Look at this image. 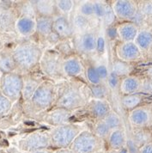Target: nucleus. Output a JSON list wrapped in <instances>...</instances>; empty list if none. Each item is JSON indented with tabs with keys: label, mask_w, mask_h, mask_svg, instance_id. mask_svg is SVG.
I'll list each match as a JSON object with an SVG mask.
<instances>
[{
	"label": "nucleus",
	"mask_w": 152,
	"mask_h": 153,
	"mask_svg": "<svg viewBox=\"0 0 152 153\" xmlns=\"http://www.w3.org/2000/svg\"><path fill=\"white\" fill-rule=\"evenodd\" d=\"M90 99L88 84L83 79H65L57 84V99L53 108L74 112L84 108Z\"/></svg>",
	"instance_id": "f257e3e1"
},
{
	"label": "nucleus",
	"mask_w": 152,
	"mask_h": 153,
	"mask_svg": "<svg viewBox=\"0 0 152 153\" xmlns=\"http://www.w3.org/2000/svg\"><path fill=\"white\" fill-rule=\"evenodd\" d=\"M57 99V83L51 79H45L31 98L24 102L26 114L34 119L50 110Z\"/></svg>",
	"instance_id": "f03ea898"
},
{
	"label": "nucleus",
	"mask_w": 152,
	"mask_h": 153,
	"mask_svg": "<svg viewBox=\"0 0 152 153\" xmlns=\"http://www.w3.org/2000/svg\"><path fill=\"white\" fill-rule=\"evenodd\" d=\"M44 49L37 42H26L20 44L13 53L16 66L28 74L39 70V65ZM40 71V70H39Z\"/></svg>",
	"instance_id": "7ed1b4c3"
},
{
	"label": "nucleus",
	"mask_w": 152,
	"mask_h": 153,
	"mask_svg": "<svg viewBox=\"0 0 152 153\" xmlns=\"http://www.w3.org/2000/svg\"><path fill=\"white\" fill-rule=\"evenodd\" d=\"M65 57L54 48H46L43 52L39 70L47 79L53 81H62L66 79L63 72V63Z\"/></svg>",
	"instance_id": "20e7f679"
},
{
	"label": "nucleus",
	"mask_w": 152,
	"mask_h": 153,
	"mask_svg": "<svg viewBox=\"0 0 152 153\" xmlns=\"http://www.w3.org/2000/svg\"><path fill=\"white\" fill-rule=\"evenodd\" d=\"M82 131L80 126L71 122L52 127L48 132L50 149L52 148L55 151L58 149L69 148L73 140Z\"/></svg>",
	"instance_id": "39448f33"
},
{
	"label": "nucleus",
	"mask_w": 152,
	"mask_h": 153,
	"mask_svg": "<svg viewBox=\"0 0 152 153\" xmlns=\"http://www.w3.org/2000/svg\"><path fill=\"white\" fill-rule=\"evenodd\" d=\"M104 143L105 141L96 137L90 130H83L69 148L75 153H96L103 151Z\"/></svg>",
	"instance_id": "423d86ee"
},
{
	"label": "nucleus",
	"mask_w": 152,
	"mask_h": 153,
	"mask_svg": "<svg viewBox=\"0 0 152 153\" xmlns=\"http://www.w3.org/2000/svg\"><path fill=\"white\" fill-rule=\"evenodd\" d=\"M97 36L94 29L73 35L71 42L76 54L80 57L96 53Z\"/></svg>",
	"instance_id": "0eeeda50"
},
{
	"label": "nucleus",
	"mask_w": 152,
	"mask_h": 153,
	"mask_svg": "<svg viewBox=\"0 0 152 153\" xmlns=\"http://www.w3.org/2000/svg\"><path fill=\"white\" fill-rule=\"evenodd\" d=\"M72 112L61 108H52L50 110L41 114L35 120L53 127L65 125L70 122Z\"/></svg>",
	"instance_id": "6e6552de"
},
{
	"label": "nucleus",
	"mask_w": 152,
	"mask_h": 153,
	"mask_svg": "<svg viewBox=\"0 0 152 153\" xmlns=\"http://www.w3.org/2000/svg\"><path fill=\"white\" fill-rule=\"evenodd\" d=\"M21 147L26 152L50 149L48 132H35L28 134L21 142Z\"/></svg>",
	"instance_id": "1a4fd4ad"
},
{
	"label": "nucleus",
	"mask_w": 152,
	"mask_h": 153,
	"mask_svg": "<svg viewBox=\"0 0 152 153\" xmlns=\"http://www.w3.org/2000/svg\"><path fill=\"white\" fill-rule=\"evenodd\" d=\"M63 72L66 79H82L81 76L84 75V65L82 59L77 54L65 58Z\"/></svg>",
	"instance_id": "9d476101"
},
{
	"label": "nucleus",
	"mask_w": 152,
	"mask_h": 153,
	"mask_svg": "<svg viewBox=\"0 0 152 153\" xmlns=\"http://www.w3.org/2000/svg\"><path fill=\"white\" fill-rule=\"evenodd\" d=\"M116 18L131 21L138 12V4L131 0H116L111 4Z\"/></svg>",
	"instance_id": "9b49d317"
},
{
	"label": "nucleus",
	"mask_w": 152,
	"mask_h": 153,
	"mask_svg": "<svg viewBox=\"0 0 152 153\" xmlns=\"http://www.w3.org/2000/svg\"><path fill=\"white\" fill-rule=\"evenodd\" d=\"M85 110L94 121L103 120L111 111V104L108 100H99L91 98L87 105Z\"/></svg>",
	"instance_id": "f8f14e48"
},
{
	"label": "nucleus",
	"mask_w": 152,
	"mask_h": 153,
	"mask_svg": "<svg viewBox=\"0 0 152 153\" xmlns=\"http://www.w3.org/2000/svg\"><path fill=\"white\" fill-rule=\"evenodd\" d=\"M53 32L60 38V40L71 39L73 35H75L71 25L70 15H56L53 17Z\"/></svg>",
	"instance_id": "ddd939ff"
},
{
	"label": "nucleus",
	"mask_w": 152,
	"mask_h": 153,
	"mask_svg": "<svg viewBox=\"0 0 152 153\" xmlns=\"http://www.w3.org/2000/svg\"><path fill=\"white\" fill-rule=\"evenodd\" d=\"M45 79L47 78L44 76V75L40 71L38 72L34 71V72L26 74L25 78H23V87L22 91V95L24 100V102L31 98L33 94L37 90V88Z\"/></svg>",
	"instance_id": "4468645a"
},
{
	"label": "nucleus",
	"mask_w": 152,
	"mask_h": 153,
	"mask_svg": "<svg viewBox=\"0 0 152 153\" xmlns=\"http://www.w3.org/2000/svg\"><path fill=\"white\" fill-rule=\"evenodd\" d=\"M115 53L117 59L127 63L137 60L142 55V52L134 42H120L116 47Z\"/></svg>",
	"instance_id": "2eb2a0df"
},
{
	"label": "nucleus",
	"mask_w": 152,
	"mask_h": 153,
	"mask_svg": "<svg viewBox=\"0 0 152 153\" xmlns=\"http://www.w3.org/2000/svg\"><path fill=\"white\" fill-rule=\"evenodd\" d=\"M152 112L146 106H139L129 113L128 120L133 127H146L151 121Z\"/></svg>",
	"instance_id": "dca6fc26"
},
{
	"label": "nucleus",
	"mask_w": 152,
	"mask_h": 153,
	"mask_svg": "<svg viewBox=\"0 0 152 153\" xmlns=\"http://www.w3.org/2000/svg\"><path fill=\"white\" fill-rule=\"evenodd\" d=\"M23 87V77L20 74H10L5 76L4 81V91L10 97H20Z\"/></svg>",
	"instance_id": "f3484780"
},
{
	"label": "nucleus",
	"mask_w": 152,
	"mask_h": 153,
	"mask_svg": "<svg viewBox=\"0 0 152 153\" xmlns=\"http://www.w3.org/2000/svg\"><path fill=\"white\" fill-rule=\"evenodd\" d=\"M53 17L36 16L35 18V34L40 41L44 42L49 35L53 32Z\"/></svg>",
	"instance_id": "a211bd4d"
},
{
	"label": "nucleus",
	"mask_w": 152,
	"mask_h": 153,
	"mask_svg": "<svg viewBox=\"0 0 152 153\" xmlns=\"http://www.w3.org/2000/svg\"><path fill=\"white\" fill-rule=\"evenodd\" d=\"M36 16L54 17L59 14L54 0H35L33 1Z\"/></svg>",
	"instance_id": "6ab92c4d"
},
{
	"label": "nucleus",
	"mask_w": 152,
	"mask_h": 153,
	"mask_svg": "<svg viewBox=\"0 0 152 153\" xmlns=\"http://www.w3.org/2000/svg\"><path fill=\"white\" fill-rule=\"evenodd\" d=\"M139 28L131 22H126L117 27L118 38L122 42H133L138 35Z\"/></svg>",
	"instance_id": "aec40b11"
},
{
	"label": "nucleus",
	"mask_w": 152,
	"mask_h": 153,
	"mask_svg": "<svg viewBox=\"0 0 152 153\" xmlns=\"http://www.w3.org/2000/svg\"><path fill=\"white\" fill-rule=\"evenodd\" d=\"M70 18L71 25H72L75 35L83 33V32H86L89 30H92L91 22L94 18L85 17L82 15L76 13L74 10L71 14L70 15Z\"/></svg>",
	"instance_id": "412c9836"
},
{
	"label": "nucleus",
	"mask_w": 152,
	"mask_h": 153,
	"mask_svg": "<svg viewBox=\"0 0 152 153\" xmlns=\"http://www.w3.org/2000/svg\"><path fill=\"white\" fill-rule=\"evenodd\" d=\"M141 79L135 76H127L121 78L119 91L124 95H131L139 93Z\"/></svg>",
	"instance_id": "4be33fe9"
},
{
	"label": "nucleus",
	"mask_w": 152,
	"mask_h": 153,
	"mask_svg": "<svg viewBox=\"0 0 152 153\" xmlns=\"http://www.w3.org/2000/svg\"><path fill=\"white\" fill-rule=\"evenodd\" d=\"M130 140L138 150L142 146L151 142L152 133L146 127H133Z\"/></svg>",
	"instance_id": "5701e85b"
},
{
	"label": "nucleus",
	"mask_w": 152,
	"mask_h": 153,
	"mask_svg": "<svg viewBox=\"0 0 152 153\" xmlns=\"http://www.w3.org/2000/svg\"><path fill=\"white\" fill-rule=\"evenodd\" d=\"M107 143L109 150H119L126 146L127 139L123 128L113 130L107 139Z\"/></svg>",
	"instance_id": "b1692460"
},
{
	"label": "nucleus",
	"mask_w": 152,
	"mask_h": 153,
	"mask_svg": "<svg viewBox=\"0 0 152 153\" xmlns=\"http://www.w3.org/2000/svg\"><path fill=\"white\" fill-rule=\"evenodd\" d=\"M19 33L24 36H31L35 34V18L20 16L16 22Z\"/></svg>",
	"instance_id": "393cba45"
},
{
	"label": "nucleus",
	"mask_w": 152,
	"mask_h": 153,
	"mask_svg": "<svg viewBox=\"0 0 152 153\" xmlns=\"http://www.w3.org/2000/svg\"><path fill=\"white\" fill-rule=\"evenodd\" d=\"M84 65V77L86 83L90 85H97V84L105 83L102 80L97 71L96 65L93 62H83Z\"/></svg>",
	"instance_id": "a878e982"
},
{
	"label": "nucleus",
	"mask_w": 152,
	"mask_h": 153,
	"mask_svg": "<svg viewBox=\"0 0 152 153\" xmlns=\"http://www.w3.org/2000/svg\"><path fill=\"white\" fill-rule=\"evenodd\" d=\"M133 42L141 52L149 51L152 46V31L149 29L139 30Z\"/></svg>",
	"instance_id": "bb28decb"
},
{
	"label": "nucleus",
	"mask_w": 152,
	"mask_h": 153,
	"mask_svg": "<svg viewBox=\"0 0 152 153\" xmlns=\"http://www.w3.org/2000/svg\"><path fill=\"white\" fill-rule=\"evenodd\" d=\"M111 72L115 74L120 78L130 76L131 71V66L130 63L125 62L119 59H115L111 65Z\"/></svg>",
	"instance_id": "cd10ccee"
},
{
	"label": "nucleus",
	"mask_w": 152,
	"mask_h": 153,
	"mask_svg": "<svg viewBox=\"0 0 152 153\" xmlns=\"http://www.w3.org/2000/svg\"><path fill=\"white\" fill-rule=\"evenodd\" d=\"M88 89L90 91V97L93 99L108 100V97L110 93V90L108 89L106 83H102L97 85L88 84Z\"/></svg>",
	"instance_id": "c85d7f7f"
},
{
	"label": "nucleus",
	"mask_w": 152,
	"mask_h": 153,
	"mask_svg": "<svg viewBox=\"0 0 152 153\" xmlns=\"http://www.w3.org/2000/svg\"><path fill=\"white\" fill-rule=\"evenodd\" d=\"M143 102V98L140 94H131V95H124L122 96L120 102L125 109L131 111L134 108L139 107Z\"/></svg>",
	"instance_id": "c756f323"
},
{
	"label": "nucleus",
	"mask_w": 152,
	"mask_h": 153,
	"mask_svg": "<svg viewBox=\"0 0 152 153\" xmlns=\"http://www.w3.org/2000/svg\"><path fill=\"white\" fill-rule=\"evenodd\" d=\"M74 11L88 18H94L93 1H76ZM95 19V18H94Z\"/></svg>",
	"instance_id": "7c9ffc66"
},
{
	"label": "nucleus",
	"mask_w": 152,
	"mask_h": 153,
	"mask_svg": "<svg viewBox=\"0 0 152 153\" xmlns=\"http://www.w3.org/2000/svg\"><path fill=\"white\" fill-rule=\"evenodd\" d=\"M90 131L93 132L96 137H98L99 139H101L103 141L107 140L108 137L110 134V132H112L110 128L104 122L103 120L94 121L93 126H92V129Z\"/></svg>",
	"instance_id": "2f4dec72"
},
{
	"label": "nucleus",
	"mask_w": 152,
	"mask_h": 153,
	"mask_svg": "<svg viewBox=\"0 0 152 153\" xmlns=\"http://www.w3.org/2000/svg\"><path fill=\"white\" fill-rule=\"evenodd\" d=\"M53 48H54L56 51H58L65 58L72 55V54H76L74 48H73V44H72V42H71V39L61 40Z\"/></svg>",
	"instance_id": "473e14b6"
},
{
	"label": "nucleus",
	"mask_w": 152,
	"mask_h": 153,
	"mask_svg": "<svg viewBox=\"0 0 152 153\" xmlns=\"http://www.w3.org/2000/svg\"><path fill=\"white\" fill-rule=\"evenodd\" d=\"M104 122L110 128L111 131L122 128V120L115 111H112L103 119Z\"/></svg>",
	"instance_id": "72a5a7b5"
},
{
	"label": "nucleus",
	"mask_w": 152,
	"mask_h": 153,
	"mask_svg": "<svg viewBox=\"0 0 152 153\" xmlns=\"http://www.w3.org/2000/svg\"><path fill=\"white\" fill-rule=\"evenodd\" d=\"M56 7L59 14L70 15L76 5V1L73 0H56Z\"/></svg>",
	"instance_id": "f704fd0d"
},
{
	"label": "nucleus",
	"mask_w": 152,
	"mask_h": 153,
	"mask_svg": "<svg viewBox=\"0 0 152 153\" xmlns=\"http://www.w3.org/2000/svg\"><path fill=\"white\" fill-rule=\"evenodd\" d=\"M15 15L10 10H4L0 13V28H13L15 21Z\"/></svg>",
	"instance_id": "c9c22d12"
},
{
	"label": "nucleus",
	"mask_w": 152,
	"mask_h": 153,
	"mask_svg": "<svg viewBox=\"0 0 152 153\" xmlns=\"http://www.w3.org/2000/svg\"><path fill=\"white\" fill-rule=\"evenodd\" d=\"M116 20V16L113 10V8L111 4L107 3L106 4V8H105V12H104L103 17L102 19V22L103 23L104 26H106L107 28L108 27H110L113 26V24L114 23V22Z\"/></svg>",
	"instance_id": "e433bc0d"
},
{
	"label": "nucleus",
	"mask_w": 152,
	"mask_h": 153,
	"mask_svg": "<svg viewBox=\"0 0 152 153\" xmlns=\"http://www.w3.org/2000/svg\"><path fill=\"white\" fill-rule=\"evenodd\" d=\"M107 2L104 1H93L94 4V18L102 21L103 17L104 12H105V8H106Z\"/></svg>",
	"instance_id": "4c0bfd02"
},
{
	"label": "nucleus",
	"mask_w": 152,
	"mask_h": 153,
	"mask_svg": "<svg viewBox=\"0 0 152 153\" xmlns=\"http://www.w3.org/2000/svg\"><path fill=\"white\" fill-rule=\"evenodd\" d=\"M120 80L121 78L116 76L115 74H113V72H109V75L108 76L107 80H106V84L108 85V89L110 91H117L119 88V84H120Z\"/></svg>",
	"instance_id": "58836bf2"
},
{
	"label": "nucleus",
	"mask_w": 152,
	"mask_h": 153,
	"mask_svg": "<svg viewBox=\"0 0 152 153\" xmlns=\"http://www.w3.org/2000/svg\"><path fill=\"white\" fill-rule=\"evenodd\" d=\"M138 10L145 17H152V1H145L138 4Z\"/></svg>",
	"instance_id": "ea45409f"
},
{
	"label": "nucleus",
	"mask_w": 152,
	"mask_h": 153,
	"mask_svg": "<svg viewBox=\"0 0 152 153\" xmlns=\"http://www.w3.org/2000/svg\"><path fill=\"white\" fill-rule=\"evenodd\" d=\"M139 92L144 94H152V79L146 77L145 79L141 80Z\"/></svg>",
	"instance_id": "a19ab883"
},
{
	"label": "nucleus",
	"mask_w": 152,
	"mask_h": 153,
	"mask_svg": "<svg viewBox=\"0 0 152 153\" xmlns=\"http://www.w3.org/2000/svg\"><path fill=\"white\" fill-rule=\"evenodd\" d=\"M96 68L97 71L99 73V76L102 78V80L103 82H106L108 76L109 75V72H110L108 66L105 65H102V64H100V65H96Z\"/></svg>",
	"instance_id": "79ce46f5"
},
{
	"label": "nucleus",
	"mask_w": 152,
	"mask_h": 153,
	"mask_svg": "<svg viewBox=\"0 0 152 153\" xmlns=\"http://www.w3.org/2000/svg\"><path fill=\"white\" fill-rule=\"evenodd\" d=\"M106 49V41L103 36L98 35L96 41V53L97 54H103Z\"/></svg>",
	"instance_id": "37998d69"
},
{
	"label": "nucleus",
	"mask_w": 152,
	"mask_h": 153,
	"mask_svg": "<svg viewBox=\"0 0 152 153\" xmlns=\"http://www.w3.org/2000/svg\"><path fill=\"white\" fill-rule=\"evenodd\" d=\"M106 37L109 40H114L118 38L117 27L113 25L106 28Z\"/></svg>",
	"instance_id": "c03bdc74"
},
{
	"label": "nucleus",
	"mask_w": 152,
	"mask_h": 153,
	"mask_svg": "<svg viewBox=\"0 0 152 153\" xmlns=\"http://www.w3.org/2000/svg\"><path fill=\"white\" fill-rule=\"evenodd\" d=\"M138 153H152V141L139 148Z\"/></svg>",
	"instance_id": "a18cd8bd"
},
{
	"label": "nucleus",
	"mask_w": 152,
	"mask_h": 153,
	"mask_svg": "<svg viewBox=\"0 0 152 153\" xmlns=\"http://www.w3.org/2000/svg\"><path fill=\"white\" fill-rule=\"evenodd\" d=\"M10 107V103L7 101V99H2L0 97V113L6 111Z\"/></svg>",
	"instance_id": "49530a36"
},
{
	"label": "nucleus",
	"mask_w": 152,
	"mask_h": 153,
	"mask_svg": "<svg viewBox=\"0 0 152 153\" xmlns=\"http://www.w3.org/2000/svg\"><path fill=\"white\" fill-rule=\"evenodd\" d=\"M105 153H129L127 146H125L123 148L119 149V150H108Z\"/></svg>",
	"instance_id": "de8ad7c7"
},
{
	"label": "nucleus",
	"mask_w": 152,
	"mask_h": 153,
	"mask_svg": "<svg viewBox=\"0 0 152 153\" xmlns=\"http://www.w3.org/2000/svg\"><path fill=\"white\" fill-rule=\"evenodd\" d=\"M53 153H75L70 148H65V149H58L53 151Z\"/></svg>",
	"instance_id": "09e8293b"
},
{
	"label": "nucleus",
	"mask_w": 152,
	"mask_h": 153,
	"mask_svg": "<svg viewBox=\"0 0 152 153\" xmlns=\"http://www.w3.org/2000/svg\"><path fill=\"white\" fill-rule=\"evenodd\" d=\"M27 153H53V151L51 149H47V150H42V151H37V152H33Z\"/></svg>",
	"instance_id": "8fccbe9b"
},
{
	"label": "nucleus",
	"mask_w": 152,
	"mask_h": 153,
	"mask_svg": "<svg viewBox=\"0 0 152 153\" xmlns=\"http://www.w3.org/2000/svg\"><path fill=\"white\" fill-rule=\"evenodd\" d=\"M146 76H147V78H151L152 79V65L150 66L147 71H146Z\"/></svg>",
	"instance_id": "3c124183"
},
{
	"label": "nucleus",
	"mask_w": 152,
	"mask_h": 153,
	"mask_svg": "<svg viewBox=\"0 0 152 153\" xmlns=\"http://www.w3.org/2000/svg\"><path fill=\"white\" fill-rule=\"evenodd\" d=\"M96 153H105V152L102 151V152H96Z\"/></svg>",
	"instance_id": "603ef678"
},
{
	"label": "nucleus",
	"mask_w": 152,
	"mask_h": 153,
	"mask_svg": "<svg viewBox=\"0 0 152 153\" xmlns=\"http://www.w3.org/2000/svg\"><path fill=\"white\" fill-rule=\"evenodd\" d=\"M151 121H152V115H151Z\"/></svg>",
	"instance_id": "864d4df0"
}]
</instances>
